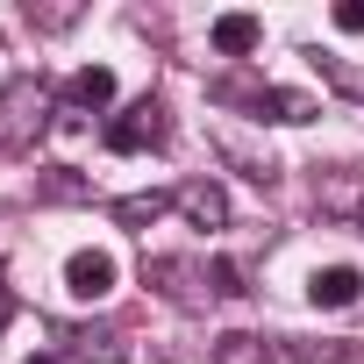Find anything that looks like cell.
<instances>
[{"label": "cell", "instance_id": "16", "mask_svg": "<svg viewBox=\"0 0 364 364\" xmlns=\"http://www.w3.org/2000/svg\"><path fill=\"white\" fill-rule=\"evenodd\" d=\"M293 357H300V364H343L350 350H343V343H293Z\"/></svg>", "mask_w": 364, "mask_h": 364}, {"label": "cell", "instance_id": "8", "mask_svg": "<svg viewBox=\"0 0 364 364\" xmlns=\"http://www.w3.org/2000/svg\"><path fill=\"white\" fill-rule=\"evenodd\" d=\"M208 36H215V50H222V58H250V50H257V36H264V22H257V15H215V29H208Z\"/></svg>", "mask_w": 364, "mask_h": 364}, {"label": "cell", "instance_id": "17", "mask_svg": "<svg viewBox=\"0 0 364 364\" xmlns=\"http://www.w3.org/2000/svg\"><path fill=\"white\" fill-rule=\"evenodd\" d=\"M336 29H343V36H364V0H343V8H336Z\"/></svg>", "mask_w": 364, "mask_h": 364}, {"label": "cell", "instance_id": "5", "mask_svg": "<svg viewBox=\"0 0 364 364\" xmlns=\"http://www.w3.org/2000/svg\"><path fill=\"white\" fill-rule=\"evenodd\" d=\"M58 343H65L79 364H129V336H122V328H93V321H79V328H58Z\"/></svg>", "mask_w": 364, "mask_h": 364}, {"label": "cell", "instance_id": "12", "mask_svg": "<svg viewBox=\"0 0 364 364\" xmlns=\"http://www.w3.org/2000/svg\"><path fill=\"white\" fill-rule=\"evenodd\" d=\"M79 15H86L79 0H29V29H43V36H65Z\"/></svg>", "mask_w": 364, "mask_h": 364}, {"label": "cell", "instance_id": "6", "mask_svg": "<svg viewBox=\"0 0 364 364\" xmlns=\"http://www.w3.org/2000/svg\"><path fill=\"white\" fill-rule=\"evenodd\" d=\"M171 200H178V215L193 229H229V193L215 178H186V186H171Z\"/></svg>", "mask_w": 364, "mask_h": 364}, {"label": "cell", "instance_id": "1", "mask_svg": "<svg viewBox=\"0 0 364 364\" xmlns=\"http://www.w3.org/2000/svg\"><path fill=\"white\" fill-rule=\"evenodd\" d=\"M50 86L36 79V72H15L8 86H0V150L8 157H29L36 143H43V129H50Z\"/></svg>", "mask_w": 364, "mask_h": 364}, {"label": "cell", "instance_id": "9", "mask_svg": "<svg viewBox=\"0 0 364 364\" xmlns=\"http://www.w3.org/2000/svg\"><path fill=\"white\" fill-rule=\"evenodd\" d=\"M65 100H72L79 114H100V107L114 100V72H107V65H86V72H72V86H65Z\"/></svg>", "mask_w": 364, "mask_h": 364}, {"label": "cell", "instance_id": "18", "mask_svg": "<svg viewBox=\"0 0 364 364\" xmlns=\"http://www.w3.org/2000/svg\"><path fill=\"white\" fill-rule=\"evenodd\" d=\"M15 321V293H8V264H0V328Z\"/></svg>", "mask_w": 364, "mask_h": 364}, {"label": "cell", "instance_id": "4", "mask_svg": "<svg viewBox=\"0 0 364 364\" xmlns=\"http://www.w3.org/2000/svg\"><path fill=\"white\" fill-rule=\"evenodd\" d=\"M114 279H122V264H114L107 250H72V257H65V293H72V300H107Z\"/></svg>", "mask_w": 364, "mask_h": 364}, {"label": "cell", "instance_id": "11", "mask_svg": "<svg viewBox=\"0 0 364 364\" xmlns=\"http://www.w3.org/2000/svg\"><path fill=\"white\" fill-rule=\"evenodd\" d=\"M208 364H272V343L264 336H215V350H208Z\"/></svg>", "mask_w": 364, "mask_h": 364}, {"label": "cell", "instance_id": "13", "mask_svg": "<svg viewBox=\"0 0 364 364\" xmlns=\"http://www.w3.org/2000/svg\"><path fill=\"white\" fill-rule=\"evenodd\" d=\"M222 157H229V164H243V178H257V186H272V178H279V164H272L264 150H250L243 136H222Z\"/></svg>", "mask_w": 364, "mask_h": 364}, {"label": "cell", "instance_id": "20", "mask_svg": "<svg viewBox=\"0 0 364 364\" xmlns=\"http://www.w3.org/2000/svg\"><path fill=\"white\" fill-rule=\"evenodd\" d=\"M29 364H65V357H29Z\"/></svg>", "mask_w": 364, "mask_h": 364}, {"label": "cell", "instance_id": "2", "mask_svg": "<svg viewBox=\"0 0 364 364\" xmlns=\"http://www.w3.org/2000/svg\"><path fill=\"white\" fill-rule=\"evenodd\" d=\"M143 286L164 293L171 307H208V300H215L208 264H193V257H143Z\"/></svg>", "mask_w": 364, "mask_h": 364}, {"label": "cell", "instance_id": "7", "mask_svg": "<svg viewBox=\"0 0 364 364\" xmlns=\"http://www.w3.org/2000/svg\"><path fill=\"white\" fill-rule=\"evenodd\" d=\"M307 300H314V307H357V300H364V272H357V264H328V272L307 279Z\"/></svg>", "mask_w": 364, "mask_h": 364}, {"label": "cell", "instance_id": "15", "mask_svg": "<svg viewBox=\"0 0 364 364\" xmlns=\"http://www.w3.org/2000/svg\"><path fill=\"white\" fill-rule=\"evenodd\" d=\"M208 286H215V300H243V293H250V286H243V272H236L229 257H215V264H208Z\"/></svg>", "mask_w": 364, "mask_h": 364}, {"label": "cell", "instance_id": "3", "mask_svg": "<svg viewBox=\"0 0 364 364\" xmlns=\"http://www.w3.org/2000/svg\"><path fill=\"white\" fill-rule=\"evenodd\" d=\"M164 136H171V122H164V107H157V100H136V107H122V114L107 122V150H114V157L157 150Z\"/></svg>", "mask_w": 364, "mask_h": 364}, {"label": "cell", "instance_id": "14", "mask_svg": "<svg viewBox=\"0 0 364 364\" xmlns=\"http://www.w3.org/2000/svg\"><path fill=\"white\" fill-rule=\"evenodd\" d=\"M36 193H43V200H93V186H86L72 164H50V171L36 178Z\"/></svg>", "mask_w": 364, "mask_h": 364}, {"label": "cell", "instance_id": "10", "mask_svg": "<svg viewBox=\"0 0 364 364\" xmlns=\"http://www.w3.org/2000/svg\"><path fill=\"white\" fill-rule=\"evenodd\" d=\"M164 208H178V200H171V193H157V186H150V193H129V200H114V208H107V215H114V222H122V229H150V222H157V215H164Z\"/></svg>", "mask_w": 364, "mask_h": 364}, {"label": "cell", "instance_id": "19", "mask_svg": "<svg viewBox=\"0 0 364 364\" xmlns=\"http://www.w3.org/2000/svg\"><path fill=\"white\" fill-rule=\"evenodd\" d=\"M357 222H364V178H357Z\"/></svg>", "mask_w": 364, "mask_h": 364}]
</instances>
